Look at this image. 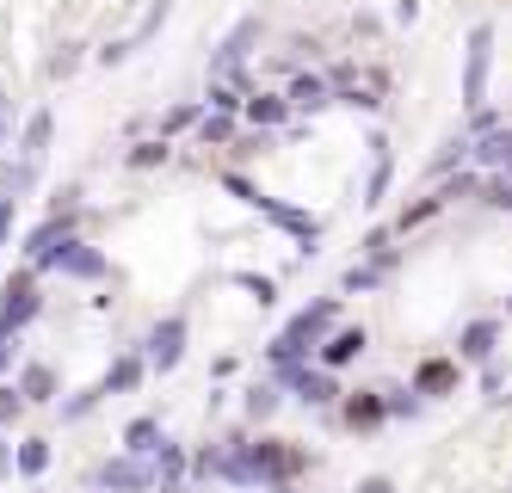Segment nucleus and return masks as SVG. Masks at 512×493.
<instances>
[]
</instances>
